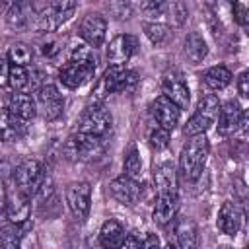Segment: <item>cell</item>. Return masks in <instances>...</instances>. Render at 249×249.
<instances>
[{
  "instance_id": "obj_7",
  "label": "cell",
  "mask_w": 249,
  "mask_h": 249,
  "mask_svg": "<svg viewBox=\"0 0 249 249\" xmlns=\"http://www.w3.org/2000/svg\"><path fill=\"white\" fill-rule=\"evenodd\" d=\"M66 202L78 222H86L91 206V187L86 181H74L66 187Z\"/></svg>"
},
{
  "instance_id": "obj_35",
  "label": "cell",
  "mask_w": 249,
  "mask_h": 249,
  "mask_svg": "<svg viewBox=\"0 0 249 249\" xmlns=\"http://www.w3.org/2000/svg\"><path fill=\"white\" fill-rule=\"evenodd\" d=\"M150 146L156 150V152H160V150H165L167 146H169V130H165V128H154L152 132H150Z\"/></svg>"
},
{
  "instance_id": "obj_5",
  "label": "cell",
  "mask_w": 249,
  "mask_h": 249,
  "mask_svg": "<svg viewBox=\"0 0 249 249\" xmlns=\"http://www.w3.org/2000/svg\"><path fill=\"white\" fill-rule=\"evenodd\" d=\"M103 150V140L97 136H89V134H82L76 132L72 136H68V140L64 142V158L70 161H86L91 160L93 156H97Z\"/></svg>"
},
{
  "instance_id": "obj_44",
  "label": "cell",
  "mask_w": 249,
  "mask_h": 249,
  "mask_svg": "<svg viewBox=\"0 0 249 249\" xmlns=\"http://www.w3.org/2000/svg\"><path fill=\"white\" fill-rule=\"evenodd\" d=\"M8 222H10V220H8V212H6V208H4V210H0V231L6 228Z\"/></svg>"
},
{
  "instance_id": "obj_1",
  "label": "cell",
  "mask_w": 249,
  "mask_h": 249,
  "mask_svg": "<svg viewBox=\"0 0 249 249\" xmlns=\"http://www.w3.org/2000/svg\"><path fill=\"white\" fill-rule=\"evenodd\" d=\"M208 152H210V144L204 134L189 136V140L185 142L179 154V171L187 181H196L200 177L208 160Z\"/></svg>"
},
{
  "instance_id": "obj_37",
  "label": "cell",
  "mask_w": 249,
  "mask_h": 249,
  "mask_svg": "<svg viewBox=\"0 0 249 249\" xmlns=\"http://www.w3.org/2000/svg\"><path fill=\"white\" fill-rule=\"evenodd\" d=\"M140 10L146 16H160L165 12V2H158V0H150V2H142Z\"/></svg>"
},
{
  "instance_id": "obj_20",
  "label": "cell",
  "mask_w": 249,
  "mask_h": 249,
  "mask_svg": "<svg viewBox=\"0 0 249 249\" xmlns=\"http://www.w3.org/2000/svg\"><path fill=\"white\" fill-rule=\"evenodd\" d=\"M35 18V8L33 4L29 2H16V4H10L8 12H6V23L10 29L14 31H21L25 29L31 19Z\"/></svg>"
},
{
  "instance_id": "obj_13",
  "label": "cell",
  "mask_w": 249,
  "mask_h": 249,
  "mask_svg": "<svg viewBox=\"0 0 249 249\" xmlns=\"http://www.w3.org/2000/svg\"><path fill=\"white\" fill-rule=\"evenodd\" d=\"M245 117V111L241 109V105L237 101H228L224 105H220V113H218V132L222 136L233 134L241 128V121Z\"/></svg>"
},
{
  "instance_id": "obj_16",
  "label": "cell",
  "mask_w": 249,
  "mask_h": 249,
  "mask_svg": "<svg viewBox=\"0 0 249 249\" xmlns=\"http://www.w3.org/2000/svg\"><path fill=\"white\" fill-rule=\"evenodd\" d=\"M6 111L21 121H31L35 115H37V103L35 99L29 95V93H23V91H14L8 95V101H6Z\"/></svg>"
},
{
  "instance_id": "obj_33",
  "label": "cell",
  "mask_w": 249,
  "mask_h": 249,
  "mask_svg": "<svg viewBox=\"0 0 249 249\" xmlns=\"http://www.w3.org/2000/svg\"><path fill=\"white\" fill-rule=\"evenodd\" d=\"M165 12L169 14V19L175 23V25H183L189 18V10L183 2H171V4H165Z\"/></svg>"
},
{
  "instance_id": "obj_45",
  "label": "cell",
  "mask_w": 249,
  "mask_h": 249,
  "mask_svg": "<svg viewBox=\"0 0 249 249\" xmlns=\"http://www.w3.org/2000/svg\"><path fill=\"white\" fill-rule=\"evenodd\" d=\"M218 249H233V247H230V245H220Z\"/></svg>"
},
{
  "instance_id": "obj_8",
  "label": "cell",
  "mask_w": 249,
  "mask_h": 249,
  "mask_svg": "<svg viewBox=\"0 0 249 249\" xmlns=\"http://www.w3.org/2000/svg\"><path fill=\"white\" fill-rule=\"evenodd\" d=\"M37 109L45 121H56L62 115L64 99L54 84H43L37 91Z\"/></svg>"
},
{
  "instance_id": "obj_46",
  "label": "cell",
  "mask_w": 249,
  "mask_h": 249,
  "mask_svg": "<svg viewBox=\"0 0 249 249\" xmlns=\"http://www.w3.org/2000/svg\"><path fill=\"white\" fill-rule=\"evenodd\" d=\"M163 249H177L175 245H167V247H163Z\"/></svg>"
},
{
  "instance_id": "obj_11",
  "label": "cell",
  "mask_w": 249,
  "mask_h": 249,
  "mask_svg": "<svg viewBox=\"0 0 249 249\" xmlns=\"http://www.w3.org/2000/svg\"><path fill=\"white\" fill-rule=\"evenodd\" d=\"M161 89H163V95H165L179 111L189 107L191 93H189V88H187L185 80L181 78V74H177V72L165 74V76H163V82H161Z\"/></svg>"
},
{
  "instance_id": "obj_19",
  "label": "cell",
  "mask_w": 249,
  "mask_h": 249,
  "mask_svg": "<svg viewBox=\"0 0 249 249\" xmlns=\"http://www.w3.org/2000/svg\"><path fill=\"white\" fill-rule=\"evenodd\" d=\"M241 222H243V212L241 208L237 206V202H224L220 212H218V228L222 233L226 235H235L241 228Z\"/></svg>"
},
{
  "instance_id": "obj_26",
  "label": "cell",
  "mask_w": 249,
  "mask_h": 249,
  "mask_svg": "<svg viewBox=\"0 0 249 249\" xmlns=\"http://www.w3.org/2000/svg\"><path fill=\"white\" fill-rule=\"evenodd\" d=\"M231 82V72L226 68V66H212L206 70L204 74V84L214 89V91H220L224 89L228 84Z\"/></svg>"
},
{
  "instance_id": "obj_24",
  "label": "cell",
  "mask_w": 249,
  "mask_h": 249,
  "mask_svg": "<svg viewBox=\"0 0 249 249\" xmlns=\"http://www.w3.org/2000/svg\"><path fill=\"white\" fill-rule=\"evenodd\" d=\"M6 212H8V220L16 226H23L29 220V212H31V202L29 196L16 193L12 198H8L6 202Z\"/></svg>"
},
{
  "instance_id": "obj_18",
  "label": "cell",
  "mask_w": 249,
  "mask_h": 249,
  "mask_svg": "<svg viewBox=\"0 0 249 249\" xmlns=\"http://www.w3.org/2000/svg\"><path fill=\"white\" fill-rule=\"evenodd\" d=\"M152 115L160 124V128H165V130H173L175 124L179 123V109L165 95L156 97V101L152 103Z\"/></svg>"
},
{
  "instance_id": "obj_17",
  "label": "cell",
  "mask_w": 249,
  "mask_h": 249,
  "mask_svg": "<svg viewBox=\"0 0 249 249\" xmlns=\"http://www.w3.org/2000/svg\"><path fill=\"white\" fill-rule=\"evenodd\" d=\"M177 212H179V198H177V193H171V195H158V200H156L154 210H152V220H154L158 226H167V224H171V222L177 218Z\"/></svg>"
},
{
  "instance_id": "obj_28",
  "label": "cell",
  "mask_w": 249,
  "mask_h": 249,
  "mask_svg": "<svg viewBox=\"0 0 249 249\" xmlns=\"http://www.w3.org/2000/svg\"><path fill=\"white\" fill-rule=\"evenodd\" d=\"M144 33H146V37L150 39V43L161 45V43H165V41L169 39L171 29H169L167 23H161V21H148V23H144Z\"/></svg>"
},
{
  "instance_id": "obj_25",
  "label": "cell",
  "mask_w": 249,
  "mask_h": 249,
  "mask_svg": "<svg viewBox=\"0 0 249 249\" xmlns=\"http://www.w3.org/2000/svg\"><path fill=\"white\" fill-rule=\"evenodd\" d=\"M183 53H185V56L189 58L191 64H198V62H202L206 58L208 45H206V41H204V37L200 33L191 31L183 41Z\"/></svg>"
},
{
  "instance_id": "obj_2",
  "label": "cell",
  "mask_w": 249,
  "mask_h": 249,
  "mask_svg": "<svg viewBox=\"0 0 249 249\" xmlns=\"http://www.w3.org/2000/svg\"><path fill=\"white\" fill-rule=\"evenodd\" d=\"M76 2H47L41 6H35V27L39 31H54L64 21H68L76 10Z\"/></svg>"
},
{
  "instance_id": "obj_22",
  "label": "cell",
  "mask_w": 249,
  "mask_h": 249,
  "mask_svg": "<svg viewBox=\"0 0 249 249\" xmlns=\"http://www.w3.org/2000/svg\"><path fill=\"white\" fill-rule=\"evenodd\" d=\"M27 132V123L10 115L6 109L0 111V140L2 142H14L19 140Z\"/></svg>"
},
{
  "instance_id": "obj_23",
  "label": "cell",
  "mask_w": 249,
  "mask_h": 249,
  "mask_svg": "<svg viewBox=\"0 0 249 249\" xmlns=\"http://www.w3.org/2000/svg\"><path fill=\"white\" fill-rule=\"evenodd\" d=\"M126 233H124V228L121 222L109 218L103 222L101 230H99V243L103 249H119L124 241Z\"/></svg>"
},
{
  "instance_id": "obj_30",
  "label": "cell",
  "mask_w": 249,
  "mask_h": 249,
  "mask_svg": "<svg viewBox=\"0 0 249 249\" xmlns=\"http://www.w3.org/2000/svg\"><path fill=\"white\" fill-rule=\"evenodd\" d=\"M31 49L25 43H14L8 49V60L12 62V66H27L31 62Z\"/></svg>"
},
{
  "instance_id": "obj_4",
  "label": "cell",
  "mask_w": 249,
  "mask_h": 249,
  "mask_svg": "<svg viewBox=\"0 0 249 249\" xmlns=\"http://www.w3.org/2000/svg\"><path fill=\"white\" fill-rule=\"evenodd\" d=\"M12 175H14V183H16L18 193H21L29 198L33 195H37L41 183L45 181L43 165L37 160H23L19 165H16Z\"/></svg>"
},
{
  "instance_id": "obj_12",
  "label": "cell",
  "mask_w": 249,
  "mask_h": 249,
  "mask_svg": "<svg viewBox=\"0 0 249 249\" xmlns=\"http://www.w3.org/2000/svg\"><path fill=\"white\" fill-rule=\"evenodd\" d=\"M107 33V21L101 14H88L80 21V35L88 43V47H101Z\"/></svg>"
},
{
  "instance_id": "obj_29",
  "label": "cell",
  "mask_w": 249,
  "mask_h": 249,
  "mask_svg": "<svg viewBox=\"0 0 249 249\" xmlns=\"http://www.w3.org/2000/svg\"><path fill=\"white\" fill-rule=\"evenodd\" d=\"M123 169H124L123 175H126V177H130V179H134V181L140 177V173H142V161H140V154H138L136 146H130L128 152L124 154Z\"/></svg>"
},
{
  "instance_id": "obj_36",
  "label": "cell",
  "mask_w": 249,
  "mask_h": 249,
  "mask_svg": "<svg viewBox=\"0 0 249 249\" xmlns=\"http://www.w3.org/2000/svg\"><path fill=\"white\" fill-rule=\"evenodd\" d=\"M107 12L117 19H126L132 14V8H130L128 2H109L107 4Z\"/></svg>"
},
{
  "instance_id": "obj_6",
  "label": "cell",
  "mask_w": 249,
  "mask_h": 249,
  "mask_svg": "<svg viewBox=\"0 0 249 249\" xmlns=\"http://www.w3.org/2000/svg\"><path fill=\"white\" fill-rule=\"evenodd\" d=\"M111 124H113V117H111L109 109H105L101 103L99 105H89L80 117L78 132L103 138L111 130Z\"/></svg>"
},
{
  "instance_id": "obj_31",
  "label": "cell",
  "mask_w": 249,
  "mask_h": 249,
  "mask_svg": "<svg viewBox=\"0 0 249 249\" xmlns=\"http://www.w3.org/2000/svg\"><path fill=\"white\" fill-rule=\"evenodd\" d=\"M8 84L14 88V91H23L29 86V70L25 66H12L10 64V80Z\"/></svg>"
},
{
  "instance_id": "obj_39",
  "label": "cell",
  "mask_w": 249,
  "mask_h": 249,
  "mask_svg": "<svg viewBox=\"0 0 249 249\" xmlns=\"http://www.w3.org/2000/svg\"><path fill=\"white\" fill-rule=\"evenodd\" d=\"M140 249H163V247H161V239H160L156 233H148V235L142 239Z\"/></svg>"
},
{
  "instance_id": "obj_3",
  "label": "cell",
  "mask_w": 249,
  "mask_h": 249,
  "mask_svg": "<svg viewBox=\"0 0 249 249\" xmlns=\"http://www.w3.org/2000/svg\"><path fill=\"white\" fill-rule=\"evenodd\" d=\"M220 105H222V103L218 101V97H216L214 93H206V95L200 99V103H198L195 115L187 121L183 132H185L187 136L204 134V132L216 123L218 113H220Z\"/></svg>"
},
{
  "instance_id": "obj_38",
  "label": "cell",
  "mask_w": 249,
  "mask_h": 249,
  "mask_svg": "<svg viewBox=\"0 0 249 249\" xmlns=\"http://www.w3.org/2000/svg\"><path fill=\"white\" fill-rule=\"evenodd\" d=\"M233 18H235V21L239 25H247L249 23V10H247V6L241 4V2H235L233 4Z\"/></svg>"
},
{
  "instance_id": "obj_21",
  "label": "cell",
  "mask_w": 249,
  "mask_h": 249,
  "mask_svg": "<svg viewBox=\"0 0 249 249\" xmlns=\"http://www.w3.org/2000/svg\"><path fill=\"white\" fill-rule=\"evenodd\" d=\"M154 183L160 195L177 193V169L171 161H161L154 169Z\"/></svg>"
},
{
  "instance_id": "obj_10",
  "label": "cell",
  "mask_w": 249,
  "mask_h": 249,
  "mask_svg": "<svg viewBox=\"0 0 249 249\" xmlns=\"http://www.w3.org/2000/svg\"><path fill=\"white\" fill-rule=\"evenodd\" d=\"M173 245L177 249H198V226L191 216L173 220Z\"/></svg>"
},
{
  "instance_id": "obj_9",
  "label": "cell",
  "mask_w": 249,
  "mask_h": 249,
  "mask_svg": "<svg viewBox=\"0 0 249 249\" xmlns=\"http://www.w3.org/2000/svg\"><path fill=\"white\" fill-rule=\"evenodd\" d=\"M95 74V64H84V62H72L68 60L60 72H58V80L64 88L68 89H76L80 86H84L86 82H89Z\"/></svg>"
},
{
  "instance_id": "obj_32",
  "label": "cell",
  "mask_w": 249,
  "mask_h": 249,
  "mask_svg": "<svg viewBox=\"0 0 249 249\" xmlns=\"http://www.w3.org/2000/svg\"><path fill=\"white\" fill-rule=\"evenodd\" d=\"M138 86V74L134 70H123L115 84V93H130Z\"/></svg>"
},
{
  "instance_id": "obj_15",
  "label": "cell",
  "mask_w": 249,
  "mask_h": 249,
  "mask_svg": "<svg viewBox=\"0 0 249 249\" xmlns=\"http://www.w3.org/2000/svg\"><path fill=\"white\" fill-rule=\"evenodd\" d=\"M109 191H111V196L117 202L128 206V204H134L140 198L142 187L138 185V181H134V179H130L126 175H119L109 183Z\"/></svg>"
},
{
  "instance_id": "obj_34",
  "label": "cell",
  "mask_w": 249,
  "mask_h": 249,
  "mask_svg": "<svg viewBox=\"0 0 249 249\" xmlns=\"http://www.w3.org/2000/svg\"><path fill=\"white\" fill-rule=\"evenodd\" d=\"M70 60L72 62H84V64H95V54L91 51V47L88 45H76L70 53Z\"/></svg>"
},
{
  "instance_id": "obj_43",
  "label": "cell",
  "mask_w": 249,
  "mask_h": 249,
  "mask_svg": "<svg viewBox=\"0 0 249 249\" xmlns=\"http://www.w3.org/2000/svg\"><path fill=\"white\" fill-rule=\"evenodd\" d=\"M6 202H8V191H6L4 179H0V210L6 208Z\"/></svg>"
},
{
  "instance_id": "obj_41",
  "label": "cell",
  "mask_w": 249,
  "mask_h": 249,
  "mask_svg": "<svg viewBox=\"0 0 249 249\" xmlns=\"http://www.w3.org/2000/svg\"><path fill=\"white\" fill-rule=\"evenodd\" d=\"M119 249H140V239H138L134 233H128Z\"/></svg>"
},
{
  "instance_id": "obj_27",
  "label": "cell",
  "mask_w": 249,
  "mask_h": 249,
  "mask_svg": "<svg viewBox=\"0 0 249 249\" xmlns=\"http://www.w3.org/2000/svg\"><path fill=\"white\" fill-rule=\"evenodd\" d=\"M23 235V226H6L0 231V249H19Z\"/></svg>"
},
{
  "instance_id": "obj_42",
  "label": "cell",
  "mask_w": 249,
  "mask_h": 249,
  "mask_svg": "<svg viewBox=\"0 0 249 249\" xmlns=\"http://www.w3.org/2000/svg\"><path fill=\"white\" fill-rule=\"evenodd\" d=\"M10 80V64L8 62H0V88L6 86Z\"/></svg>"
},
{
  "instance_id": "obj_14",
  "label": "cell",
  "mask_w": 249,
  "mask_h": 249,
  "mask_svg": "<svg viewBox=\"0 0 249 249\" xmlns=\"http://www.w3.org/2000/svg\"><path fill=\"white\" fill-rule=\"evenodd\" d=\"M134 49H136V39L132 35H117V37H113L109 47H107L109 66L124 68V62H128V58L132 56Z\"/></svg>"
},
{
  "instance_id": "obj_40",
  "label": "cell",
  "mask_w": 249,
  "mask_h": 249,
  "mask_svg": "<svg viewBox=\"0 0 249 249\" xmlns=\"http://www.w3.org/2000/svg\"><path fill=\"white\" fill-rule=\"evenodd\" d=\"M237 91L241 97L249 95V72H241L237 78Z\"/></svg>"
}]
</instances>
